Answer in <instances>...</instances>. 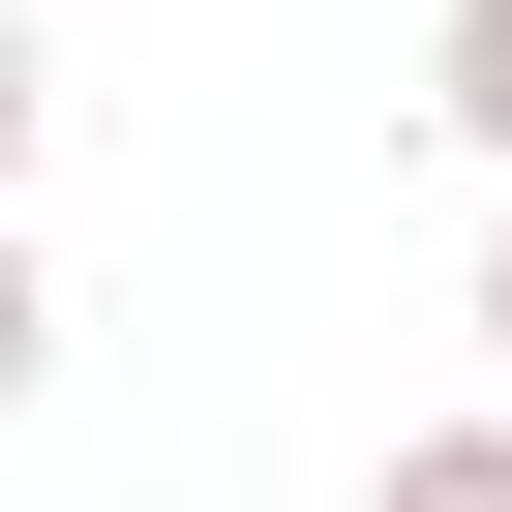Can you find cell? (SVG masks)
Listing matches in <instances>:
<instances>
[{"label": "cell", "mask_w": 512, "mask_h": 512, "mask_svg": "<svg viewBox=\"0 0 512 512\" xmlns=\"http://www.w3.org/2000/svg\"><path fill=\"white\" fill-rule=\"evenodd\" d=\"M362 512H512V392H482V422H392V452H362Z\"/></svg>", "instance_id": "6da1fadb"}, {"label": "cell", "mask_w": 512, "mask_h": 512, "mask_svg": "<svg viewBox=\"0 0 512 512\" xmlns=\"http://www.w3.org/2000/svg\"><path fill=\"white\" fill-rule=\"evenodd\" d=\"M422 121H452V151L512 181V0H452V31H422Z\"/></svg>", "instance_id": "7a4b0ae2"}, {"label": "cell", "mask_w": 512, "mask_h": 512, "mask_svg": "<svg viewBox=\"0 0 512 512\" xmlns=\"http://www.w3.org/2000/svg\"><path fill=\"white\" fill-rule=\"evenodd\" d=\"M61 392V272H31V211H0V422Z\"/></svg>", "instance_id": "3957f363"}, {"label": "cell", "mask_w": 512, "mask_h": 512, "mask_svg": "<svg viewBox=\"0 0 512 512\" xmlns=\"http://www.w3.org/2000/svg\"><path fill=\"white\" fill-rule=\"evenodd\" d=\"M31 151H61V31L0 0V211H31Z\"/></svg>", "instance_id": "277c9868"}, {"label": "cell", "mask_w": 512, "mask_h": 512, "mask_svg": "<svg viewBox=\"0 0 512 512\" xmlns=\"http://www.w3.org/2000/svg\"><path fill=\"white\" fill-rule=\"evenodd\" d=\"M482 392H512V211H482Z\"/></svg>", "instance_id": "5b68a950"}]
</instances>
